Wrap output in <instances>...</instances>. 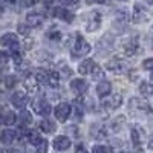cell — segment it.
<instances>
[{"instance_id":"obj_24","label":"cell","mask_w":153,"mask_h":153,"mask_svg":"<svg viewBox=\"0 0 153 153\" xmlns=\"http://www.w3.org/2000/svg\"><path fill=\"white\" fill-rule=\"evenodd\" d=\"M35 78H37V81L40 83V84H48V80H49V72L48 71H45V69H38L37 72H35Z\"/></svg>"},{"instance_id":"obj_46","label":"cell","mask_w":153,"mask_h":153,"mask_svg":"<svg viewBox=\"0 0 153 153\" xmlns=\"http://www.w3.org/2000/svg\"><path fill=\"white\" fill-rule=\"evenodd\" d=\"M147 2H149V3H152V5H153V0H147Z\"/></svg>"},{"instance_id":"obj_3","label":"cell","mask_w":153,"mask_h":153,"mask_svg":"<svg viewBox=\"0 0 153 153\" xmlns=\"http://www.w3.org/2000/svg\"><path fill=\"white\" fill-rule=\"evenodd\" d=\"M129 107H130V110H136V112H141V113H150L152 112L150 104L146 100H141V98H132L129 101Z\"/></svg>"},{"instance_id":"obj_31","label":"cell","mask_w":153,"mask_h":153,"mask_svg":"<svg viewBox=\"0 0 153 153\" xmlns=\"http://www.w3.org/2000/svg\"><path fill=\"white\" fill-rule=\"evenodd\" d=\"M92 153H110V149H109L107 146L98 144V146H94V147H92Z\"/></svg>"},{"instance_id":"obj_42","label":"cell","mask_w":153,"mask_h":153,"mask_svg":"<svg viewBox=\"0 0 153 153\" xmlns=\"http://www.w3.org/2000/svg\"><path fill=\"white\" fill-rule=\"evenodd\" d=\"M43 2H45V5H46V6H51V5H52V3L55 2V0H43Z\"/></svg>"},{"instance_id":"obj_2","label":"cell","mask_w":153,"mask_h":153,"mask_svg":"<svg viewBox=\"0 0 153 153\" xmlns=\"http://www.w3.org/2000/svg\"><path fill=\"white\" fill-rule=\"evenodd\" d=\"M0 43H2V46H5V48H9L11 51H19V46H20L19 37L16 34H12V32L3 34L2 38H0Z\"/></svg>"},{"instance_id":"obj_6","label":"cell","mask_w":153,"mask_h":153,"mask_svg":"<svg viewBox=\"0 0 153 153\" xmlns=\"http://www.w3.org/2000/svg\"><path fill=\"white\" fill-rule=\"evenodd\" d=\"M34 110H35V113L40 115V117H48V115L51 113V104H49V101L46 98H43V97L37 98L35 103H34Z\"/></svg>"},{"instance_id":"obj_12","label":"cell","mask_w":153,"mask_h":153,"mask_svg":"<svg viewBox=\"0 0 153 153\" xmlns=\"http://www.w3.org/2000/svg\"><path fill=\"white\" fill-rule=\"evenodd\" d=\"M11 103L14 104V107L17 109H23L25 106L28 104V95L23 92H16L11 95Z\"/></svg>"},{"instance_id":"obj_37","label":"cell","mask_w":153,"mask_h":153,"mask_svg":"<svg viewBox=\"0 0 153 153\" xmlns=\"http://www.w3.org/2000/svg\"><path fill=\"white\" fill-rule=\"evenodd\" d=\"M17 29H19V32H22L23 35H28V34H29V26H26V25H19Z\"/></svg>"},{"instance_id":"obj_26","label":"cell","mask_w":153,"mask_h":153,"mask_svg":"<svg viewBox=\"0 0 153 153\" xmlns=\"http://www.w3.org/2000/svg\"><path fill=\"white\" fill-rule=\"evenodd\" d=\"M19 121H20V124H22V126H28V124H31V123H32V117H31V113H29L28 110H22V112H20V115H19Z\"/></svg>"},{"instance_id":"obj_29","label":"cell","mask_w":153,"mask_h":153,"mask_svg":"<svg viewBox=\"0 0 153 153\" xmlns=\"http://www.w3.org/2000/svg\"><path fill=\"white\" fill-rule=\"evenodd\" d=\"M94 136L95 138H104L106 136V127L104 126H97V127H94Z\"/></svg>"},{"instance_id":"obj_47","label":"cell","mask_w":153,"mask_h":153,"mask_svg":"<svg viewBox=\"0 0 153 153\" xmlns=\"http://www.w3.org/2000/svg\"><path fill=\"white\" fill-rule=\"evenodd\" d=\"M120 2H126V0H120Z\"/></svg>"},{"instance_id":"obj_15","label":"cell","mask_w":153,"mask_h":153,"mask_svg":"<svg viewBox=\"0 0 153 153\" xmlns=\"http://www.w3.org/2000/svg\"><path fill=\"white\" fill-rule=\"evenodd\" d=\"M71 89L76 95H83L87 91V81L86 80H81V78H75L71 83Z\"/></svg>"},{"instance_id":"obj_20","label":"cell","mask_w":153,"mask_h":153,"mask_svg":"<svg viewBox=\"0 0 153 153\" xmlns=\"http://www.w3.org/2000/svg\"><path fill=\"white\" fill-rule=\"evenodd\" d=\"M38 86H40V83L37 81L35 76H31V78H28V80H26V83H25V89H26V92H28V94H31V95L37 94Z\"/></svg>"},{"instance_id":"obj_34","label":"cell","mask_w":153,"mask_h":153,"mask_svg":"<svg viewBox=\"0 0 153 153\" xmlns=\"http://www.w3.org/2000/svg\"><path fill=\"white\" fill-rule=\"evenodd\" d=\"M12 60H14L16 65H20L22 63V54L19 52V51H12Z\"/></svg>"},{"instance_id":"obj_40","label":"cell","mask_w":153,"mask_h":153,"mask_svg":"<svg viewBox=\"0 0 153 153\" xmlns=\"http://www.w3.org/2000/svg\"><path fill=\"white\" fill-rule=\"evenodd\" d=\"M38 2V0H23V3L26 5V6H31V5H35Z\"/></svg>"},{"instance_id":"obj_38","label":"cell","mask_w":153,"mask_h":153,"mask_svg":"<svg viewBox=\"0 0 153 153\" xmlns=\"http://www.w3.org/2000/svg\"><path fill=\"white\" fill-rule=\"evenodd\" d=\"M6 61H8V57H6V54H5V52H2V51H0V66L6 65Z\"/></svg>"},{"instance_id":"obj_35","label":"cell","mask_w":153,"mask_h":153,"mask_svg":"<svg viewBox=\"0 0 153 153\" xmlns=\"http://www.w3.org/2000/svg\"><path fill=\"white\" fill-rule=\"evenodd\" d=\"M48 37L51 38V40H60L61 34H60V31H51V32L48 34Z\"/></svg>"},{"instance_id":"obj_21","label":"cell","mask_w":153,"mask_h":153,"mask_svg":"<svg viewBox=\"0 0 153 153\" xmlns=\"http://www.w3.org/2000/svg\"><path fill=\"white\" fill-rule=\"evenodd\" d=\"M40 129H42L45 133H52V132H55V123H54L52 120L45 118V120L40 121Z\"/></svg>"},{"instance_id":"obj_39","label":"cell","mask_w":153,"mask_h":153,"mask_svg":"<svg viewBox=\"0 0 153 153\" xmlns=\"http://www.w3.org/2000/svg\"><path fill=\"white\" fill-rule=\"evenodd\" d=\"M75 153H89V152L86 150V147H84L83 144H78V146H76V150H75Z\"/></svg>"},{"instance_id":"obj_36","label":"cell","mask_w":153,"mask_h":153,"mask_svg":"<svg viewBox=\"0 0 153 153\" xmlns=\"http://www.w3.org/2000/svg\"><path fill=\"white\" fill-rule=\"evenodd\" d=\"M16 81H17L16 76H6V78H5V84H6V87H12V86L16 84Z\"/></svg>"},{"instance_id":"obj_7","label":"cell","mask_w":153,"mask_h":153,"mask_svg":"<svg viewBox=\"0 0 153 153\" xmlns=\"http://www.w3.org/2000/svg\"><path fill=\"white\" fill-rule=\"evenodd\" d=\"M71 110H72V107L68 103H60L55 107V118L58 121H61V123H65L71 117Z\"/></svg>"},{"instance_id":"obj_41","label":"cell","mask_w":153,"mask_h":153,"mask_svg":"<svg viewBox=\"0 0 153 153\" xmlns=\"http://www.w3.org/2000/svg\"><path fill=\"white\" fill-rule=\"evenodd\" d=\"M98 3H106V5H110L112 3V0H97Z\"/></svg>"},{"instance_id":"obj_22","label":"cell","mask_w":153,"mask_h":153,"mask_svg":"<svg viewBox=\"0 0 153 153\" xmlns=\"http://www.w3.org/2000/svg\"><path fill=\"white\" fill-rule=\"evenodd\" d=\"M92 20L91 23L87 25V31H97L100 26H101V16H100V12H92Z\"/></svg>"},{"instance_id":"obj_18","label":"cell","mask_w":153,"mask_h":153,"mask_svg":"<svg viewBox=\"0 0 153 153\" xmlns=\"http://www.w3.org/2000/svg\"><path fill=\"white\" fill-rule=\"evenodd\" d=\"M0 123H3L6 126H12L17 123V115L12 110H3L2 115H0Z\"/></svg>"},{"instance_id":"obj_16","label":"cell","mask_w":153,"mask_h":153,"mask_svg":"<svg viewBox=\"0 0 153 153\" xmlns=\"http://www.w3.org/2000/svg\"><path fill=\"white\" fill-rule=\"evenodd\" d=\"M17 136V132L16 130H12V129H5L0 132V141H2V144L5 146H9L14 143V139Z\"/></svg>"},{"instance_id":"obj_45","label":"cell","mask_w":153,"mask_h":153,"mask_svg":"<svg viewBox=\"0 0 153 153\" xmlns=\"http://www.w3.org/2000/svg\"><path fill=\"white\" fill-rule=\"evenodd\" d=\"M6 2H8V3H11V5H16V3L19 2V0H6Z\"/></svg>"},{"instance_id":"obj_14","label":"cell","mask_w":153,"mask_h":153,"mask_svg":"<svg viewBox=\"0 0 153 153\" xmlns=\"http://www.w3.org/2000/svg\"><path fill=\"white\" fill-rule=\"evenodd\" d=\"M52 146H54V149L55 150H58V152H65V150H68L69 147H71V139L68 138V136H57L55 139H54V143H52Z\"/></svg>"},{"instance_id":"obj_13","label":"cell","mask_w":153,"mask_h":153,"mask_svg":"<svg viewBox=\"0 0 153 153\" xmlns=\"http://www.w3.org/2000/svg\"><path fill=\"white\" fill-rule=\"evenodd\" d=\"M121 46H123V52H124L127 57H132L136 51H138V42H136V38H129V40H124Z\"/></svg>"},{"instance_id":"obj_23","label":"cell","mask_w":153,"mask_h":153,"mask_svg":"<svg viewBox=\"0 0 153 153\" xmlns=\"http://www.w3.org/2000/svg\"><path fill=\"white\" fill-rule=\"evenodd\" d=\"M139 92H141L143 97H152L153 95V84L147 83V81H143L141 84H139Z\"/></svg>"},{"instance_id":"obj_30","label":"cell","mask_w":153,"mask_h":153,"mask_svg":"<svg viewBox=\"0 0 153 153\" xmlns=\"http://www.w3.org/2000/svg\"><path fill=\"white\" fill-rule=\"evenodd\" d=\"M91 75H92L94 80H101V81H103V78H104V71L101 69V68H98V66H95V69H94V72H92Z\"/></svg>"},{"instance_id":"obj_19","label":"cell","mask_w":153,"mask_h":153,"mask_svg":"<svg viewBox=\"0 0 153 153\" xmlns=\"http://www.w3.org/2000/svg\"><path fill=\"white\" fill-rule=\"evenodd\" d=\"M95 63L92 61V60H84V61H81L80 63V66H78V72L81 74V75H89V74H92L94 72V69H95Z\"/></svg>"},{"instance_id":"obj_44","label":"cell","mask_w":153,"mask_h":153,"mask_svg":"<svg viewBox=\"0 0 153 153\" xmlns=\"http://www.w3.org/2000/svg\"><path fill=\"white\" fill-rule=\"evenodd\" d=\"M61 2H63V3H68V5H71V3H74V2H75V0H61Z\"/></svg>"},{"instance_id":"obj_48","label":"cell","mask_w":153,"mask_h":153,"mask_svg":"<svg viewBox=\"0 0 153 153\" xmlns=\"http://www.w3.org/2000/svg\"><path fill=\"white\" fill-rule=\"evenodd\" d=\"M152 80H153V74H152Z\"/></svg>"},{"instance_id":"obj_4","label":"cell","mask_w":153,"mask_h":153,"mask_svg":"<svg viewBox=\"0 0 153 153\" xmlns=\"http://www.w3.org/2000/svg\"><path fill=\"white\" fill-rule=\"evenodd\" d=\"M149 20V12L147 9L139 5V3H135L133 6V12H132V22L133 23H143V22H147Z\"/></svg>"},{"instance_id":"obj_11","label":"cell","mask_w":153,"mask_h":153,"mask_svg":"<svg viewBox=\"0 0 153 153\" xmlns=\"http://www.w3.org/2000/svg\"><path fill=\"white\" fill-rule=\"evenodd\" d=\"M45 22V16L42 12H31V14L26 16V25L29 28H37Z\"/></svg>"},{"instance_id":"obj_5","label":"cell","mask_w":153,"mask_h":153,"mask_svg":"<svg viewBox=\"0 0 153 153\" xmlns=\"http://www.w3.org/2000/svg\"><path fill=\"white\" fill-rule=\"evenodd\" d=\"M107 71L110 72H115V74H123L127 71V68H129V65H127V61L121 60V58H112L107 65H106Z\"/></svg>"},{"instance_id":"obj_32","label":"cell","mask_w":153,"mask_h":153,"mask_svg":"<svg viewBox=\"0 0 153 153\" xmlns=\"http://www.w3.org/2000/svg\"><path fill=\"white\" fill-rule=\"evenodd\" d=\"M37 153H48V141L43 139V141L37 146Z\"/></svg>"},{"instance_id":"obj_1","label":"cell","mask_w":153,"mask_h":153,"mask_svg":"<svg viewBox=\"0 0 153 153\" xmlns=\"http://www.w3.org/2000/svg\"><path fill=\"white\" fill-rule=\"evenodd\" d=\"M68 43H69L71 54H72V57H75V58L84 57V55H87L89 52H91V45H89L84 38H83L80 34H76V32L69 37Z\"/></svg>"},{"instance_id":"obj_8","label":"cell","mask_w":153,"mask_h":153,"mask_svg":"<svg viewBox=\"0 0 153 153\" xmlns=\"http://www.w3.org/2000/svg\"><path fill=\"white\" fill-rule=\"evenodd\" d=\"M130 138H132V143H133L135 149L139 150V149H141V146H143L144 130H143L139 126H133V127H132V132H130Z\"/></svg>"},{"instance_id":"obj_25","label":"cell","mask_w":153,"mask_h":153,"mask_svg":"<svg viewBox=\"0 0 153 153\" xmlns=\"http://www.w3.org/2000/svg\"><path fill=\"white\" fill-rule=\"evenodd\" d=\"M58 83H60V74L58 72H55V71H52V72H49V80H48V84L52 87V89H55V87H58Z\"/></svg>"},{"instance_id":"obj_43","label":"cell","mask_w":153,"mask_h":153,"mask_svg":"<svg viewBox=\"0 0 153 153\" xmlns=\"http://www.w3.org/2000/svg\"><path fill=\"white\" fill-rule=\"evenodd\" d=\"M149 149H150V150H153V135H152L150 141H149Z\"/></svg>"},{"instance_id":"obj_28","label":"cell","mask_w":153,"mask_h":153,"mask_svg":"<svg viewBox=\"0 0 153 153\" xmlns=\"http://www.w3.org/2000/svg\"><path fill=\"white\" fill-rule=\"evenodd\" d=\"M127 20H129V17H127V14H126L124 11H120L118 14H117V17H115V25L118 23V25H120V28H123L124 25L127 23Z\"/></svg>"},{"instance_id":"obj_27","label":"cell","mask_w":153,"mask_h":153,"mask_svg":"<svg viewBox=\"0 0 153 153\" xmlns=\"http://www.w3.org/2000/svg\"><path fill=\"white\" fill-rule=\"evenodd\" d=\"M28 141H29L32 146H35V147H37L38 144H40V143L43 141V138H42L40 135H38L37 132H32V130H31V132H28Z\"/></svg>"},{"instance_id":"obj_33","label":"cell","mask_w":153,"mask_h":153,"mask_svg":"<svg viewBox=\"0 0 153 153\" xmlns=\"http://www.w3.org/2000/svg\"><path fill=\"white\" fill-rule=\"evenodd\" d=\"M143 68L146 71H153V58H147L143 61Z\"/></svg>"},{"instance_id":"obj_49","label":"cell","mask_w":153,"mask_h":153,"mask_svg":"<svg viewBox=\"0 0 153 153\" xmlns=\"http://www.w3.org/2000/svg\"><path fill=\"white\" fill-rule=\"evenodd\" d=\"M14 153H16V152H14Z\"/></svg>"},{"instance_id":"obj_17","label":"cell","mask_w":153,"mask_h":153,"mask_svg":"<svg viewBox=\"0 0 153 153\" xmlns=\"http://www.w3.org/2000/svg\"><path fill=\"white\" fill-rule=\"evenodd\" d=\"M110 92H112V84H110L109 81L103 80V81L98 83V86H97V94H98V97L106 98V97L110 95Z\"/></svg>"},{"instance_id":"obj_9","label":"cell","mask_w":153,"mask_h":153,"mask_svg":"<svg viewBox=\"0 0 153 153\" xmlns=\"http://www.w3.org/2000/svg\"><path fill=\"white\" fill-rule=\"evenodd\" d=\"M54 17L55 19H60L63 22H68V23H72L75 16L71 9H66V8H55L54 9Z\"/></svg>"},{"instance_id":"obj_10","label":"cell","mask_w":153,"mask_h":153,"mask_svg":"<svg viewBox=\"0 0 153 153\" xmlns=\"http://www.w3.org/2000/svg\"><path fill=\"white\" fill-rule=\"evenodd\" d=\"M123 103V98L121 95H112V97H106L103 100V103H101V106L106 107V109H118Z\"/></svg>"}]
</instances>
